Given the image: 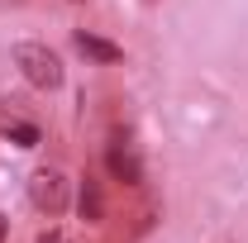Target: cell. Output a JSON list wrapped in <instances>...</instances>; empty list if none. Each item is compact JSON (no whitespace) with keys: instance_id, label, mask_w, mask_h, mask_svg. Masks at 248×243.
Returning <instances> with one entry per match:
<instances>
[{"instance_id":"obj_9","label":"cell","mask_w":248,"mask_h":243,"mask_svg":"<svg viewBox=\"0 0 248 243\" xmlns=\"http://www.w3.org/2000/svg\"><path fill=\"white\" fill-rule=\"evenodd\" d=\"M72 5H81V0H72Z\"/></svg>"},{"instance_id":"obj_6","label":"cell","mask_w":248,"mask_h":243,"mask_svg":"<svg viewBox=\"0 0 248 243\" xmlns=\"http://www.w3.org/2000/svg\"><path fill=\"white\" fill-rule=\"evenodd\" d=\"M77 210H81L86 224H100L105 219V186L95 182V177H81V186H77Z\"/></svg>"},{"instance_id":"obj_4","label":"cell","mask_w":248,"mask_h":243,"mask_svg":"<svg viewBox=\"0 0 248 243\" xmlns=\"http://www.w3.org/2000/svg\"><path fill=\"white\" fill-rule=\"evenodd\" d=\"M105 167H110V177L124 186H143V162H139V152L129 148L124 138H115L110 148H105Z\"/></svg>"},{"instance_id":"obj_8","label":"cell","mask_w":248,"mask_h":243,"mask_svg":"<svg viewBox=\"0 0 248 243\" xmlns=\"http://www.w3.org/2000/svg\"><path fill=\"white\" fill-rule=\"evenodd\" d=\"M0 243H5V214H0Z\"/></svg>"},{"instance_id":"obj_3","label":"cell","mask_w":248,"mask_h":243,"mask_svg":"<svg viewBox=\"0 0 248 243\" xmlns=\"http://www.w3.org/2000/svg\"><path fill=\"white\" fill-rule=\"evenodd\" d=\"M0 138H10L19 148H38L43 143V129H38V120H29L19 110V100H0Z\"/></svg>"},{"instance_id":"obj_5","label":"cell","mask_w":248,"mask_h":243,"mask_svg":"<svg viewBox=\"0 0 248 243\" xmlns=\"http://www.w3.org/2000/svg\"><path fill=\"white\" fill-rule=\"evenodd\" d=\"M72 43H77V53H81V58L100 62V67H115V62L124 58L120 43H110V38H100V33H91V29H77V33H72Z\"/></svg>"},{"instance_id":"obj_2","label":"cell","mask_w":248,"mask_h":243,"mask_svg":"<svg viewBox=\"0 0 248 243\" xmlns=\"http://www.w3.org/2000/svg\"><path fill=\"white\" fill-rule=\"evenodd\" d=\"M29 200L38 214H48V219H58L67 210V200H72V182H67V172L62 167H38L29 177Z\"/></svg>"},{"instance_id":"obj_7","label":"cell","mask_w":248,"mask_h":243,"mask_svg":"<svg viewBox=\"0 0 248 243\" xmlns=\"http://www.w3.org/2000/svg\"><path fill=\"white\" fill-rule=\"evenodd\" d=\"M38 243H67V239H62L58 229H48V234H38Z\"/></svg>"},{"instance_id":"obj_1","label":"cell","mask_w":248,"mask_h":243,"mask_svg":"<svg viewBox=\"0 0 248 243\" xmlns=\"http://www.w3.org/2000/svg\"><path fill=\"white\" fill-rule=\"evenodd\" d=\"M15 67L24 72V81L29 86H38V91H58L62 86V58L48 48V43H33V38H24V43H15Z\"/></svg>"}]
</instances>
